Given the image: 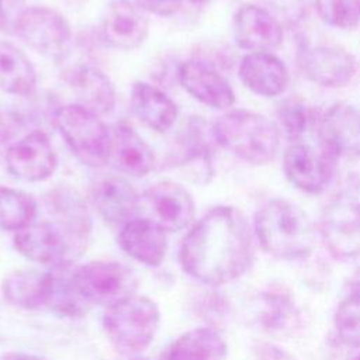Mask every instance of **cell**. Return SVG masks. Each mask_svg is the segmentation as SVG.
<instances>
[{
	"label": "cell",
	"mask_w": 360,
	"mask_h": 360,
	"mask_svg": "<svg viewBox=\"0 0 360 360\" xmlns=\"http://www.w3.org/2000/svg\"><path fill=\"white\" fill-rule=\"evenodd\" d=\"M179 260L190 277L208 285L239 278L255 260L253 232L248 218L232 205L211 208L183 238Z\"/></svg>",
	"instance_id": "1"
},
{
	"label": "cell",
	"mask_w": 360,
	"mask_h": 360,
	"mask_svg": "<svg viewBox=\"0 0 360 360\" xmlns=\"http://www.w3.org/2000/svg\"><path fill=\"white\" fill-rule=\"evenodd\" d=\"M253 232L262 249L277 259H307L315 248L311 218L285 198H271L260 205L255 214Z\"/></svg>",
	"instance_id": "2"
},
{
	"label": "cell",
	"mask_w": 360,
	"mask_h": 360,
	"mask_svg": "<svg viewBox=\"0 0 360 360\" xmlns=\"http://www.w3.org/2000/svg\"><path fill=\"white\" fill-rule=\"evenodd\" d=\"M212 132L218 146L255 166L270 163L278 152L280 131L259 112L228 111L212 122Z\"/></svg>",
	"instance_id": "3"
},
{
	"label": "cell",
	"mask_w": 360,
	"mask_h": 360,
	"mask_svg": "<svg viewBox=\"0 0 360 360\" xmlns=\"http://www.w3.org/2000/svg\"><path fill=\"white\" fill-rule=\"evenodd\" d=\"M89 242V236L55 217L34 221L14 235V246L20 255L52 267L72 266L84 253Z\"/></svg>",
	"instance_id": "4"
},
{
	"label": "cell",
	"mask_w": 360,
	"mask_h": 360,
	"mask_svg": "<svg viewBox=\"0 0 360 360\" xmlns=\"http://www.w3.org/2000/svg\"><path fill=\"white\" fill-rule=\"evenodd\" d=\"M160 325L155 301L131 295L105 308L103 326L108 340L124 353H138L150 345Z\"/></svg>",
	"instance_id": "5"
},
{
	"label": "cell",
	"mask_w": 360,
	"mask_h": 360,
	"mask_svg": "<svg viewBox=\"0 0 360 360\" xmlns=\"http://www.w3.org/2000/svg\"><path fill=\"white\" fill-rule=\"evenodd\" d=\"M53 125L69 149L86 166L101 167L111 156V131L100 115L80 104H66L53 112Z\"/></svg>",
	"instance_id": "6"
},
{
	"label": "cell",
	"mask_w": 360,
	"mask_h": 360,
	"mask_svg": "<svg viewBox=\"0 0 360 360\" xmlns=\"http://www.w3.org/2000/svg\"><path fill=\"white\" fill-rule=\"evenodd\" d=\"M72 278L82 298L93 305L110 307L135 294L138 281L124 264L108 260H94L72 267Z\"/></svg>",
	"instance_id": "7"
},
{
	"label": "cell",
	"mask_w": 360,
	"mask_h": 360,
	"mask_svg": "<svg viewBox=\"0 0 360 360\" xmlns=\"http://www.w3.org/2000/svg\"><path fill=\"white\" fill-rule=\"evenodd\" d=\"M319 232L332 256L360 257V190H343L325 207Z\"/></svg>",
	"instance_id": "8"
},
{
	"label": "cell",
	"mask_w": 360,
	"mask_h": 360,
	"mask_svg": "<svg viewBox=\"0 0 360 360\" xmlns=\"http://www.w3.org/2000/svg\"><path fill=\"white\" fill-rule=\"evenodd\" d=\"M316 135L330 167L360 155V111L349 103L330 105L319 118Z\"/></svg>",
	"instance_id": "9"
},
{
	"label": "cell",
	"mask_w": 360,
	"mask_h": 360,
	"mask_svg": "<svg viewBox=\"0 0 360 360\" xmlns=\"http://www.w3.org/2000/svg\"><path fill=\"white\" fill-rule=\"evenodd\" d=\"M17 35L38 53L58 59L68 51L72 28L59 11L44 6H32L27 7Z\"/></svg>",
	"instance_id": "10"
},
{
	"label": "cell",
	"mask_w": 360,
	"mask_h": 360,
	"mask_svg": "<svg viewBox=\"0 0 360 360\" xmlns=\"http://www.w3.org/2000/svg\"><path fill=\"white\" fill-rule=\"evenodd\" d=\"M297 60L308 80L329 89L349 84L357 70L356 58L342 45H305L298 51Z\"/></svg>",
	"instance_id": "11"
},
{
	"label": "cell",
	"mask_w": 360,
	"mask_h": 360,
	"mask_svg": "<svg viewBox=\"0 0 360 360\" xmlns=\"http://www.w3.org/2000/svg\"><path fill=\"white\" fill-rule=\"evenodd\" d=\"M217 145L212 124L204 117L193 115L177 136L176 153L170 163L186 169L194 181L208 183L214 174L212 158Z\"/></svg>",
	"instance_id": "12"
},
{
	"label": "cell",
	"mask_w": 360,
	"mask_h": 360,
	"mask_svg": "<svg viewBox=\"0 0 360 360\" xmlns=\"http://www.w3.org/2000/svg\"><path fill=\"white\" fill-rule=\"evenodd\" d=\"M8 172L22 181H44L58 166L56 153L48 135L35 129L11 143L6 152Z\"/></svg>",
	"instance_id": "13"
},
{
	"label": "cell",
	"mask_w": 360,
	"mask_h": 360,
	"mask_svg": "<svg viewBox=\"0 0 360 360\" xmlns=\"http://www.w3.org/2000/svg\"><path fill=\"white\" fill-rule=\"evenodd\" d=\"M143 204L149 219L165 232H179L190 225L194 218V200L179 183L162 180L143 193Z\"/></svg>",
	"instance_id": "14"
},
{
	"label": "cell",
	"mask_w": 360,
	"mask_h": 360,
	"mask_svg": "<svg viewBox=\"0 0 360 360\" xmlns=\"http://www.w3.org/2000/svg\"><path fill=\"white\" fill-rule=\"evenodd\" d=\"M90 198L98 215L111 225H124L132 219L141 204L131 181L114 173L100 174L93 180Z\"/></svg>",
	"instance_id": "15"
},
{
	"label": "cell",
	"mask_w": 360,
	"mask_h": 360,
	"mask_svg": "<svg viewBox=\"0 0 360 360\" xmlns=\"http://www.w3.org/2000/svg\"><path fill=\"white\" fill-rule=\"evenodd\" d=\"M233 38L249 52H270L281 45L284 31L278 18L267 8L248 3L233 15Z\"/></svg>",
	"instance_id": "16"
},
{
	"label": "cell",
	"mask_w": 360,
	"mask_h": 360,
	"mask_svg": "<svg viewBox=\"0 0 360 360\" xmlns=\"http://www.w3.org/2000/svg\"><path fill=\"white\" fill-rule=\"evenodd\" d=\"M149 32L143 11L132 0H112L101 20V37L112 48L132 51L139 48Z\"/></svg>",
	"instance_id": "17"
},
{
	"label": "cell",
	"mask_w": 360,
	"mask_h": 360,
	"mask_svg": "<svg viewBox=\"0 0 360 360\" xmlns=\"http://www.w3.org/2000/svg\"><path fill=\"white\" fill-rule=\"evenodd\" d=\"M177 79L193 98L207 107L225 110L235 103V91L228 80L201 60L181 62L177 69Z\"/></svg>",
	"instance_id": "18"
},
{
	"label": "cell",
	"mask_w": 360,
	"mask_h": 360,
	"mask_svg": "<svg viewBox=\"0 0 360 360\" xmlns=\"http://www.w3.org/2000/svg\"><path fill=\"white\" fill-rule=\"evenodd\" d=\"M283 170L295 188L308 194L322 193L333 180L332 167L325 156L302 142H292L285 149Z\"/></svg>",
	"instance_id": "19"
},
{
	"label": "cell",
	"mask_w": 360,
	"mask_h": 360,
	"mask_svg": "<svg viewBox=\"0 0 360 360\" xmlns=\"http://www.w3.org/2000/svg\"><path fill=\"white\" fill-rule=\"evenodd\" d=\"M238 75L245 87L262 97L280 96L290 83L287 66L271 52H249L242 58Z\"/></svg>",
	"instance_id": "20"
},
{
	"label": "cell",
	"mask_w": 360,
	"mask_h": 360,
	"mask_svg": "<svg viewBox=\"0 0 360 360\" xmlns=\"http://www.w3.org/2000/svg\"><path fill=\"white\" fill-rule=\"evenodd\" d=\"M63 80L77 98V104L97 115L107 114L115 104V90L108 76L98 68L79 63L68 68Z\"/></svg>",
	"instance_id": "21"
},
{
	"label": "cell",
	"mask_w": 360,
	"mask_h": 360,
	"mask_svg": "<svg viewBox=\"0 0 360 360\" xmlns=\"http://www.w3.org/2000/svg\"><path fill=\"white\" fill-rule=\"evenodd\" d=\"M121 249L146 266H159L167 252L166 232L149 218H132L118 232Z\"/></svg>",
	"instance_id": "22"
},
{
	"label": "cell",
	"mask_w": 360,
	"mask_h": 360,
	"mask_svg": "<svg viewBox=\"0 0 360 360\" xmlns=\"http://www.w3.org/2000/svg\"><path fill=\"white\" fill-rule=\"evenodd\" d=\"M120 172L143 177L155 167V155L145 139L127 122H118L111 129V156Z\"/></svg>",
	"instance_id": "23"
},
{
	"label": "cell",
	"mask_w": 360,
	"mask_h": 360,
	"mask_svg": "<svg viewBox=\"0 0 360 360\" xmlns=\"http://www.w3.org/2000/svg\"><path fill=\"white\" fill-rule=\"evenodd\" d=\"M129 100L132 111L139 121L156 132L170 129L177 118L174 101L150 83L135 82L131 87Z\"/></svg>",
	"instance_id": "24"
},
{
	"label": "cell",
	"mask_w": 360,
	"mask_h": 360,
	"mask_svg": "<svg viewBox=\"0 0 360 360\" xmlns=\"http://www.w3.org/2000/svg\"><path fill=\"white\" fill-rule=\"evenodd\" d=\"M4 298L25 309L46 308L51 290V270L20 269L8 273L1 284Z\"/></svg>",
	"instance_id": "25"
},
{
	"label": "cell",
	"mask_w": 360,
	"mask_h": 360,
	"mask_svg": "<svg viewBox=\"0 0 360 360\" xmlns=\"http://www.w3.org/2000/svg\"><path fill=\"white\" fill-rule=\"evenodd\" d=\"M228 346L221 333L200 326L183 333L170 347L167 360H226Z\"/></svg>",
	"instance_id": "26"
},
{
	"label": "cell",
	"mask_w": 360,
	"mask_h": 360,
	"mask_svg": "<svg viewBox=\"0 0 360 360\" xmlns=\"http://www.w3.org/2000/svg\"><path fill=\"white\" fill-rule=\"evenodd\" d=\"M35 86V69L27 55L11 42L0 41V90L14 96H30Z\"/></svg>",
	"instance_id": "27"
},
{
	"label": "cell",
	"mask_w": 360,
	"mask_h": 360,
	"mask_svg": "<svg viewBox=\"0 0 360 360\" xmlns=\"http://www.w3.org/2000/svg\"><path fill=\"white\" fill-rule=\"evenodd\" d=\"M90 304H87L72 278V267L60 266L51 270V290L46 302V309L60 316H83L89 312Z\"/></svg>",
	"instance_id": "28"
},
{
	"label": "cell",
	"mask_w": 360,
	"mask_h": 360,
	"mask_svg": "<svg viewBox=\"0 0 360 360\" xmlns=\"http://www.w3.org/2000/svg\"><path fill=\"white\" fill-rule=\"evenodd\" d=\"M298 308L291 292L283 287H270L262 294L260 322L270 332H281L295 323Z\"/></svg>",
	"instance_id": "29"
},
{
	"label": "cell",
	"mask_w": 360,
	"mask_h": 360,
	"mask_svg": "<svg viewBox=\"0 0 360 360\" xmlns=\"http://www.w3.org/2000/svg\"><path fill=\"white\" fill-rule=\"evenodd\" d=\"M37 202L25 191L0 186V228L18 232L32 224L37 217Z\"/></svg>",
	"instance_id": "30"
},
{
	"label": "cell",
	"mask_w": 360,
	"mask_h": 360,
	"mask_svg": "<svg viewBox=\"0 0 360 360\" xmlns=\"http://www.w3.org/2000/svg\"><path fill=\"white\" fill-rule=\"evenodd\" d=\"M338 342L353 350H360V295L350 294L340 301L333 315Z\"/></svg>",
	"instance_id": "31"
},
{
	"label": "cell",
	"mask_w": 360,
	"mask_h": 360,
	"mask_svg": "<svg viewBox=\"0 0 360 360\" xmlns=\"http://www.w3.org/2000/svg\"><path fill=\"white\" fill-rule=\"evenodd\" d=\"M319 18L335 28L349 30L360 22V0H315Z\"/></svg>",
	"instance_id": "32"
},
{
	"label": "cell",
	"mask_w": 360,
	"mask_h": 360,
	"mask_svg": "<svg viewBox=\"0 0 360 360\" xmlns=\"http://www.w3.org/2000/svg\"><path fill=\"white\" fill-rule=\"evenodd\" d=\"M311 120L308 107L300 98H288L277 108V128L290 141L298 142L305 134Z\"/></svg>",
	"instance_id": "33"
},
{
	"label": "cell",
	"mask_w": 360,
	"mask_h": 360,
	"mask_svg": "<svg viewBox=\"0 0 360 360\" xmlns=\"http://www.w3.org/2000/svg\"><path fill=\"white\" fill-rule=\"evenodd\" d=\"M25 10L24 0H0V32L7 35L17 34Z\"/></svg>",
	"instance_id": "34"
},
{
	"label": "cell",
	"mask_w": 360,
	"mask_h": 360,
	"mask_svg": "<svg viewBox=\"0 0 360 360\" xmlns=\"http://www.w3.org/2000/svg\"><path fill=\"white\" fill-rule=\"evenodd\" d=\"M22 128V120L17 114L0 108V145L15 139Z\"/></svg>",
	"instance_id": "35"
},
{
	"label": "cell",
	"mask_w": 360,
	"mask_h": 360,
	"mask_svg": "<svg viewBox=\"0 0 360 360\" xmlns=\"http://www.w3.org/2000/svg\"><path fill=\"white\" fill-rule=\"evenodd\" d=\"M142 11H148L156 15H172L181 4V0H132Z\"/></svg>",
	"instance_id": "36"
},
{
	"label": "cell",
	"mask_w": 360,
	"mask_h": 360,
	"mask_svg": "<svg viewBox=\"0 0 360 360\" xmlns=\"http://www.w3.org/2000/svg\"><path fill=\"white\" fill-rule=\"evenodd\" d=\"M1 360H46L44 357H39V356H35V354H27V353H15V352H11V353H6Z\"/></svg>",
	"instance_id": "37"
},
{
	"label": "cell",
	"mask_w": 360,
	"mask_h": 360,
	"mask_svg": "<svg viewBox=\"0 0 360 360\" xmlns=\"http://www.w3.org/2000/svg\"><path fill=\"white\" fill-rule=\"evenodd\" d=\"M349 291L350 294L360 295V266L354 270V273L349 280Z\"/></svg>",
	"instance_id": "38"
},
{
	"label": "cell",
	"mask_w": 360,
	"mask_h": 360,
	"mask_svg": "<svg viewBox=\"0 0 360 360\" xmlns=\"http://www.w3.org/2000/svg\"><path fill=\"white\" fill-rule=\"evenodd\" d=\"M188 1H191V3H194V4H201V3H205L207 0H188Z\"/></svg>",
	"instance_id": "39"
},
{
	"label": "cell",
	"mask_w": 360,
	"mask_h": 360,
	"mask_svg": "<svg viewBox=\"0 0 360 360\" xmlns=\"http://www.w3.org/2000/svg\"><path fill=\"white\" fill-rule=\"evenodd\" d=\"M132 360H148V359H143V357H135V359H132Z\"/></svg>",
	"instance_id": "40"
}]
</instances>
